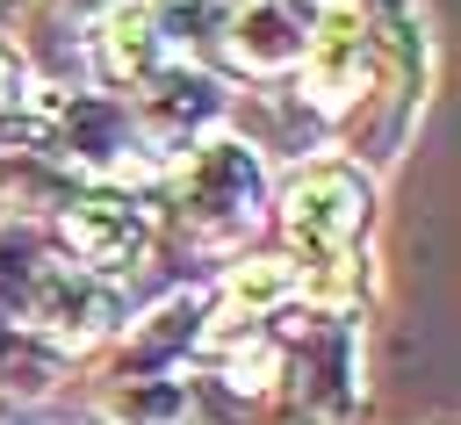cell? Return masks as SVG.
I'll return each instance as SVG.
<instances>
[{
	"label": "cell",
	"mask_w": 461,
	"mask_h": 425,
	"mask_svg": "<svg viewBox=\"0 0 461 425\" xmlns=\"http://www.w3.org/2000/svg\"><path fill=\"white\" fill-rule=\"evenodd\" d=\"M137 7H144V22H151V36H158L166 58L187 50V43H209L216 14H223V0H137Z\"/></svg>",
	"instance_id": "6"
},
{
	"label": "cell",
	"mask_w": 461,
	"mask_h": 425,
	"mask_svg": "<svg viewBox=\"0 0 461 425\" xmlns=\"http://www.w3.org/2000/svg\"><path fill=\"white\" fill-rule=\"evenodd\" d=\"M86 50H94V72H101L108 86H122V94H137L158 65H173V58L158 50V36H151V22H144V7H137V0L108 7V14L94 22Z\"/></svg>",
	"instance_id": "5"
},
{
	"label": "cell",
	"mask_w": 461,
	"mask_h": 425,
	"mask_svg": "<svg viewBox=\"0 0 461 425\" xmlns=\"http://www.w3.org/2000/svg\"><path fill=\"white\" fill-rule=\"evenodd\" d=\"M209 43H216V50L230 58V72H245V79L295 72V58H303V7H295V0H223Z\"/></svg>",
	"instance_id": "4"
},
{
	"label": "cell",
	"mask_w": 461,
	"mask_h": 425,
	"mask_svg": "<svg viewBox=\"0 0 461 425\" xmlns=\"http://www.w3.org/2000/svg\"><path fill=\"white\" fill-rule=\"evenodd\" d=\"M50 7H58L65 22H79V29H94V22H101L108 7H122V0H50Z\"/></svg>",
	"instance_id": "7"
},
{
	"label": "cell",
	"mask_w": 461,
	"mask_h": 425,
	"mask_svg": "<svg viewBox=\"0 0 461 425\" xmlns=\"http://www.w3.org/2000/svg\"><path fill=\"white\" fill-rule=\"evenodd\" d=\"M367 216H375V180L360 173V158H310V166H295L288 187H281V238L303 252L295 274L353 259V245L367 238Z\"/></svg>",
	"instance_id": "1"
},
{
	"label": "cell",
	"mask_w": 461,
	"mask_h": 425,
	"mask_svg": "<svg viewBox=\"0 0 461 425\" xmlns=\"http://www.w3.org/2000/svg\"><path fill=\"white\" fill-rule=\"evenodd\" d=\"M173 209H180L187 238H202V245L245 238L259 223V209H267V173H259L252 144H238V137L187 144V158L173 173Z\"/></svg>",
	"instance_id": "2"
},
{
	"label": "cell",
	"mask_w": 461,
	"mask_h": 425,
	"mask_svg": "<svg viewBox=\"0 0 461 425\" xmlns=\"http://www.w3.org/2000/svg\"><path fill=\"white\" fill-rule=\"evenodd\" d=\"M58 238H65V259L79 274H130L151 245V209L130 194V187H72L58 202Z\"/></svg>",
	"instance_id": "3"
}]
</instances>
